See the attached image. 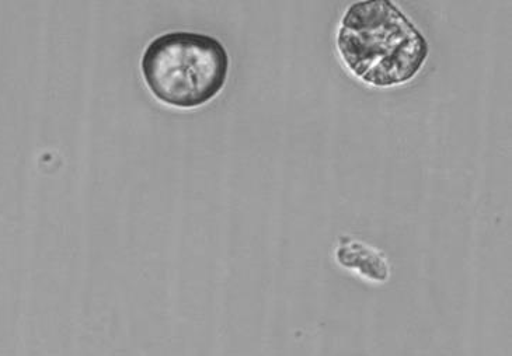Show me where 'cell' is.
<instances>
[{
  "instance_id": "obj_3",
  "label": "cell",
  "mask_w": 512,
  "mask_h": 356,
  "mask_svg": "<svg viewBox=\"0 0 512 356\" xmlns=\"http://www.w3.org/2000/svg\"><path fill=\"white\" fill-rule=\"evenodd\" d=\"M336 258L344 268L357 271L369 281L386 282L390 277L388 260L381 251L353 237H341Z\"/></svg>"
},
{
  "instance_id": "obj_2",
  "label": "cell",
  "mask_w": 512,
  "mask_h": 356,
  "mask_svg": "<svg viewBox=\"0 0 512 356\" xmlns=\"http://www.w3.org/2000/svg\"><path fill=\"white\" fill-rule=\"evenodd\" d=\"M141 68L156 99L167 106L197 108L222 92L231 59L218 38L174 31L148 45Z\"/></svg>"
},
{
  "instance_id": "obj_1",
  "label": "cell",
  "mask_w": 512,
  "mask_h": 356,
  "mask_svg": "<svg viewBox=\"0 0 512 356\" xmlns=\"http://www.w3.org/2000/svg\"><path fill=\"white\" fill-rule=\"evenodd\" d=\"M336 45L348 71L378 89L409 83L430 54L426 37L389 0L353 3L341 19Z\"/></svg>"
}]
</instances>
